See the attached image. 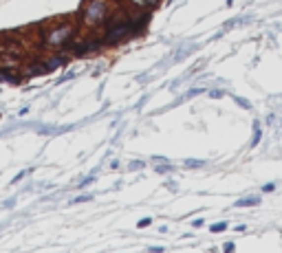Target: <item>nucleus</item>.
<instances>
[{
	"mask_svg": "<svg viewBox=\"0 0 282 253\" xmlns=\"http://www.w3.org/2000/svg\"><path fill=\"white\" fill-rule=\"evenodd\" d=\"M106 13H108V4L104 0H95L93 4H88V7L84 9V20H86L88 25H100L106 18Z\"/></svg>",
	"mask_w": 282,
	"mask_h": 253,
	"instance_id": "f257e3e1",
	"label": "nucleus"
},
{
	"mask_svg": "<svg viewBox=\"0 0 282 253\" xmlns=\"http://www.w3.org/2000/svg\"><path fill=\"white\" fill-rule=\"evenodd\" d=\"M73 27L70 25H64V27H58V29H53L49 33V37H46V44H51V46H62L64 42H69L70 40V35H73Z\"/></svg>",
	"mask_w": 282,
	"mask_h": 253,
	"instance_id": "f03ea898",
	"label": "nucleus"
},
{
	"mask_svg": "<svg viewBox=\"0 0 282 253\" xmlns=\"http://www.w3.org/2000/svg\"><path fill=\"white\" fill-rule=\"evenodd\" d=\"M133 31V22H121V25H110V29H108V33L104 35V42L108 44H112V42L121 40V37H126Z\"/></svg>",
	"mask_w": 282,
	"mask_h": 253,
	"instance_id": "7ed1b4c3",
	"label": "nucleus"
},
{
	"mask_svg": "<svg viewBox=\"0 0 282 253\" xmlns=\"http://www.w3.org/2000/svg\"><path fill=\"white\" fill-rule=\"evenodd\" d=\"M256 205H260V198H258V196H247V198L236 200L234 207H256Z\"/></svg>",
	"mask_w": 282,
	"mask_h": 253,
	"instance_id": "20e7f679",
	"label": "nucleus"
},
{
	"mask_svg": "<svg viewBox=\"0 0 282 253\" xmlns=\"http://www.w3.org/2000/svg\"><path fill=\"white\" fill-rule=\"evenodd\" d=\"M62 64H67V58H62V55H55V58H51L44 66H46V71H55V68L62 66Z\"/></svg>",
	"mask_w": 282,
	"mask_h": 253,
	"instance_id": "39448f33",
	"label": "nucleus"
},
{
	"mask_svg": "<svg viewBox=\"0 0 282 253\" xmlns=\"http://www.w3.org/2000/svg\"><path fill=\"white\" fill-rule=\"evenodd\" d=\"M262 139V128H260V121H253V139H251V148H256Z\"/></svg>",
	"mask_w": 282,
	"mask_h": 253,
	"instance_id": "423d86ee",
	"label": "nucleus"
},
{
	"mask_svg": "<svg viewBox=\"0 0 282 253\" xmlns=\"http://www.w3.org/2000/svg\"><path fill=\"white\" fill-rule=\"evenodd\" d=\"M0 82H11V84H18L20 79H18L13 73H9V71H4V68H0Z\"/></svg>",
	"mask_w": 282,
	"mask_h": 253,
	"instance_id": "0eeeda50",
	"label": "nucleus"
},
{
	"mask_svg": "<svg viewBox=\"0 0 282 253\" xmlns=\"http://www.w3.org/2000/svg\"><path fill=\"white\" fill-rule=\"evenodd\" d=\"M97 46H100V42H95V40H91V44H84V46H77V53L82 55V53H88V51H95Z\"/></svg>",
	"mask_w": 282,
	"mask_h": 253,
	"instance_id": "6e6552de",
	"label": "nucleus"
},
{
	"mask_svg": "<svg viewBox=\"0 0 282 253\" xmlns=\"http://www.w3.org/2000/svg\"><path fill=\"white\" fill-rule=\"evenodd\" d=\"M183 165H185V167H203L205 161H201V158H187Z\"/></svg>",
	"mask_w": 282,
	"mask_h": 253,
	"instance_id": "1a4fd4ad",
	"label": "nucleus"
},
{
	"mask_svg": "<svg viewBox=\"0 0 282 253\" xmlns=\"http://www.w3.org/2000/svg\"><path fill=\"white\" fill-rule=\"evenodd\" d=\"M227 229V222H216V224H212V233H220V231H225Z\"/></svg>",
	"mask_w": 282,
	"mask_h": 253,
	"instance_id": "9d476101",
	"label": "nucleus"
},
{
	"mask_svg": "<svg viewBox=\"0 0 282 253\" xmlns=\"http://www.w3.org/2000/svg\"><path fill=\"white\" fill-rule=\"evenodd\" d=\"M88 200H93V196H91V194H88V196H77V198H73L70 203L77 205V203H88Z\"/></svg>",
	"mask_w": 282,
	"mask_h": 253,
	"instance_id": "9b49d317",
	"label": "nucleus"
},
{
	"mask_svg": "<svg viewBox=\"0 0 282 253\" xmlns=\"http://www.w3.org/2000/svg\"><path fill=\"white\" fill-rule=\"evenodd\" d=\"M150 224H152V218H143V220H139V222H137V227L145 229V227H150Z\"/></svg>",
	"mask_w": 282,
	"mask_h": 253,
	"instance_id": "f8f14e48",
	"label": "nucleus"
},
{
	"mask_svg": "<svg viewBox=\"0 0 282 253\" xmlns=\"http://www.w3.org/2000/svg\"><path fill=\"white\" fill-rule=\"evenodd\" d=\"M234 99H236V104H238V106H243V108L251 110V104H249V101H245V99H241V97H234Z\"/></svg>",
	"mask_w": 282,
	"mask_h": 253,
	"instance_id": "ddd939ff",
	"label": "nucleus"
},
{
	"mask_svg": "<svg viewBox=\"0 0 282 253\" xmlns=\"http://www.w3.org/2000/svg\"><path fill=\"white\" fill-rule=\"evenodd\" d=\"M143 165H145L143 161H133L130 163V170H139V167H143Z\"/></svg>",
	"mask_w": 282,
	"mask_h": 253,
	"instance_id": "4468645a",
	"label": "nucleus"
},
{
	"mask_svg": "<svg viewBox=\"0 0 282 253\" xmlns=\"http://www.w3.org/2000/svg\"><path fill=\"white\" fill-rule=\"evenodd\" d=\"M234 249H236V245H234V242H227V245H223V251H234Z\"/></svg>",
	"mask_w": 282,
	"mask_h": 253,
	"instance_id": "2eb2a0df",
	"label": "nucleus"
},
{
	"mask_svg": "<svg viewBox=\"0 0 282 253\" xmlns=\"http://www.w3.org/2000/svg\"><path fill=\"white\" fill-rule=\"evenodd\" d=\"M93 181H95V176H88V179H84L82 183H79V187H86L88 183H93Z\"/></svg>",
	"mask_w": 282,
	"mask_h": 253,
	"instance_id": "dca6fc26",
	"label": "nucleus"
},
{
	"mask_svg": "<svg viewBox=\"0 0 282 253\" xmlns=\"http://www.w3.org/2000/svg\"><path fill=\"white\" fill-rule=\"evenodd\" d=\"M210 97H214V99H218V97H223V93H220V91H210Z\"/></svg>",
	"mask_w": 282,
	"mask_h": 253,
	"instance_id": "f3484780",
	"label": "nucleus"
},
{
	"mask_svg": "<svg viewBox=\"0 0 282 253\" xmlns=\"http://www.w3.org/2000/svg\"><path fill=\"white\" fill-rule=\"evenodd\" d=\"M172 167L170 165H157V172H170Z\"/></svg>",
	"mask_w": 282,
	"mask_h": 253,
	"instance_id": "a211bd4d",
	"label": "nucleus"
},
{
	"mask_svg": "<svg viewBox=\"0 0 282 253\" xmlns=\"http://www.w3.org/2000/svg\"><path fill=\"white\" fill-rule=\"evenodd\" d=\"M276 190V185H274V183H269V185H265V187H262V191H274Z\"/></svg>",
	"mask_w": 282,
	"mask_h": 253,
	"instance_id": "6ab92c4d",
	"label": "nucleus"
},
{
	"mask_svg": "<svg viewBox=\"0 0 282 253\" xmlns=\"http://www.w3.org/2000/svg\"><path fill=\"white\" fill-rule=\"evenodd\" d=\"M143 2L148 4V7H157V4H159V0H143Z\"/></svg>",
	"mask_w": 282,
	"mask_h": 253,
	"instance_id": "aec40b11",
	"label": "nucleus"
},
{
	"mask_svg": "<svg viewBox=\"0 0 282 253\" xmlns=\"http://www.w3.org/2000/svg\"><path fill=\"white\" fill-rule=\"evenodd\" d=\"M73 77H75V73H67L62 79H60V82H67V79H73Z\"/></svg>",
	"mask_w": 282,
	"mask_h": 253,
	"instance_id": "412c9836",
	"label": "nucleus"
},
{
	"mask_svg": "<svg viewBox=\"0 0 282 253\" xmlns=\"http://www.w3.org/2000/svg\"><path fill=\"white\" fill-rule=\"evenodd\" d=\"M150 251H154V253H161V251H163V247H150Z\"/></svg>",
	"mask_w": 282,
	"mask_h": 253,
	"instance_id": "4be33fe9",
	"label": "nucleus"
},
{
	"mask_svg": "<svg viewBox=\"0 0 282 253\" xmlns=\"http://www.w3.org/2000/svg\"><path fill=\"white\" fill-rule=\"evenodd\" d=\"M227 4H232V0H227Z\"/></svg>",
	"mask_w": 282,
	"mask_h": 253,
	"instance_id": "5701e85b",
	"label": "nucleus"
}]
</instances>
